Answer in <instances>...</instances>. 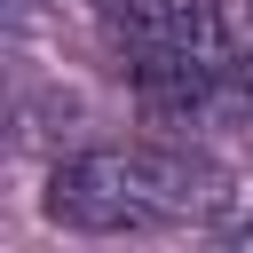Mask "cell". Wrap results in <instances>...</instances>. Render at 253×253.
Listing matches in <instances>:
<instances>
[{
  "instance_id": "obj_1",
  "label": "cell",
  "mask_w": 253,
  "mask_h": 253,
  "mask_svg": "<svg viewBox=\"0 0 253 253\" xmlns=\"http://www.w3.org/2000/svg\"><path fill=\"white\" fill-rule=\"evenodd\" d=\"M103 40L158 119H253V55L221 0H103Z\"/></svg>"
},
{
  "instance_id": "obj_2",
  "label": "cell",
  "mask_w": 253,
  "mask_h": 253,
  "mask_svg": "<svg viewBox=\"0 0 253 253\" xmlns=\"http://www.w3.org/2000/svg\"><path fill=\"white\" fill-rule=\"evenodd\" d=\"M47 221L55 229H79V237H150V229H182V221H206L229 206L213 158L198 150H174V142H103V150H79L47 174Z\"/></svg>"
},
{
  "instance_id": "obj_3",
  "label": "cell",
  "mask_w": 253,
  "mask_h": 253,
  "mask_svg": "<svg viewBox=\"0 0 253 253\" xmlns=\"http://www.w3.org/2000/svg\"><path fill=\"white\" fill-rule=\"evenodd\" d=\"M213 229L237 237V245H253V190H229V206L213 213Z\"/></svg>"
},
{
  "instance_id": "obj_4",
  "label": "cell",
  "mask_w": 253,
  "mask_h": 253,
  "mask_svg": "<svg viewBox=\"0 0 253 253\" xmlns=\"http://www.w3.org/2000/svg\"><path fill=\"white\" fill-rule=\"evenodd\" d=\"M221 8H229V32H237V47L253 55V0H221Z\"/></svg>"
}]
</instances>
